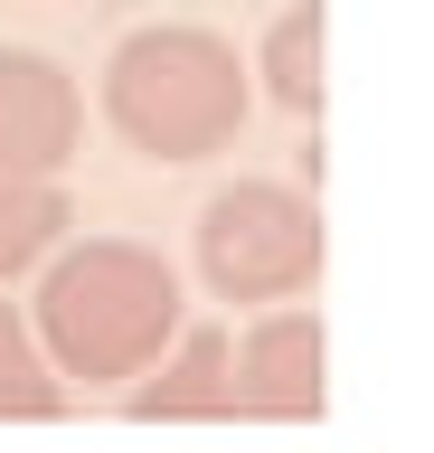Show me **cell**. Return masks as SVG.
<instances>
[{
  "label": "cell",
  "mask_w": 434,
  "mask_h": 453,
  "mask_svg": "<svg viewBox=\"0 0 434 453\" xmlns=\"http://www.w3.org/2000/svg\"><path fill=\"white\" fill-rule=\"evenodd\" d=\"M38 349L57 359V378H142L179 340V274L133 236H86L66 246L38 283Z\"/></svg>",
  "instance_id": "cell-1"
},
{
  "label": "cell",
  "mask_w": 434,
  "mask_h": 453,
  "mask_svg": "<svg viewBox=\"0 0 434 453\" xmlns=\"http://www.w3.org/2000/svg\"><path fill=\"white\" fill-rule=\"evenodd\" d=\"M104 113L151 161H208L246 123V76L217 28H133L104 57Z\"/></svg>",
  "instance_id": "cell-2"
},
{
  "label": "cell",
  "mask_w": 434,
  "mask_h": 453,
  "mask_svg": "<svg viewBox=\"0 0 434 453\" xmlns=\"http://www.w3.org/2000/svg\"><path fill=\"white\" fill-rule=\"evenodd\" d=\"M199 274L217 303H284L321 274V218L284 180H236L199 208Z\"/></svg>",
  "instance_id": "cell-3"
},
{
  "label": "cell",
  "mask_w": 434,
  "mask_h": 453,
  "mask_svg": "<svg viewBox=\"0 0 434 453\" xmlns=\"http://www.w3.org/2000/svg\"><path fill=\"white\" fill-rule=\"evenodd\" d=\"M76 133H86L76 76H66L48 48H0V170L57 180V170L76 161Z\"/></svg>",
  "instance_id": "cell-4"
},
{
  "label": "cell",
  "mask_w": 434,
  "mask_h": 453,
  "mask_svg": "<svg viewBox=\"0 0 434 453\" xmlns=\"http://www.w3.org/2000/svg\"><path fill=\"white\" fill-rule=\"evenodd\" d=\"M236 416H321V321L312 311H264L236 340Z\"/></svg>",
  "instance_id": "cell-5"
},
{
  "label": "cell",
  "mask_w": 434,
  "mask_h": 453,
  "mask_svg": "<svg viewBox=\"0 0 434 453\" xmlns=\"http://www.w3.org/2000/svg\"><path fill=\"white\" fill-rule=\"evenodd\" d=\"M142 425H179V416H236V340L227 331H179V349L161 359V378L133 388Z\"/></svg>",
  "instance_id": "cell-6"
},
{
  "label": "cell",
  "mask_w": 434,
  "mask_h": 453,
  "mask_svg": "<svg viewBox=\"0 0 434 453\" xmlns=\"http://www.w3.org/2000/svg\"><path fill=\"white\" fill-rule=\"evenodd\" d=\"M264 95L284 113H321V0H302L264 28Z\"/></svg>",
  "instance_id": "cell-7"
},
{
  "label": "cell",
  "mask_w": 434,
  "mask_h": 453,
  "mask_svg": "<svg viewBox=\"0 0 434 453\" xmlns=\"http://www.w3.org/2000/svg\"><path fill=\"white\" fill-rule=\"evenodd\" d=\"M0 416H66V378L38 349V331L0 303Z\"/></svg>",
  "instance_id": "cell-8"
},
{
  "label": "cell",
  "mask_w": 434,
  "mask_h": 453,
  "mask_svg": "<svg viewBox=\"0 0 434 453\" xmlns=\"http://www.w3.org/2000/svg\"><path fill=\"white\" fill-rule=\"evenodd\" d=\"M57 236H66V198H57V180H19V170H0V274L38 265Z\"/></svg>",
  "instance_id": "cell-9"
}]
</instances>
